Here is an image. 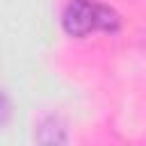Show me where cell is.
Returning a JSON list of instances; mask_svg holds the SVG:
<instances>
[{
	"instance_id": "obj_1",
	"label": "cell",
	"mask_w": 146,
	"mask_h": 146,
	"mask_svg": "<svg viewBox=\"0 0 146 146\" xmlns=\"http://www.w3.org/2000/svg\"><path fill=\"white\" fill-rule=\"evenodd\" d=\"M62 27L75 39L89 36L94 32L114 34L121 30V14L98 0H68L62 11Z\"/></svg>"
},
{
	"instance_id": "obj_3",
	"label": "cell",
	"mask_w": 146,
	"mask_h": 146,
	"mask_svg": "<svg viewBox=\"0 0 146 146\" xmlns=\"http://www.w3.org/2000/svg\"><path fill=\"white\" fill-rule=\"evenodd\" d=\"M7 119H9V100H7V96L0 91V125H5Z\"/></svg>"
},
{
	"instance_id": "obj_2",
	"label": "cell",
	"mask_w": 146,
	"mask_h": 146,
	"mask_svg": "<svg viewBox=\"0 0 146 146\" xmlns=\"http://www.w3.org/2000/svg\"><path fill=\"white\" fill-rule=\"evenodd\" d=\"M43 132H50V135H46L41 141L43 144H64L68 137H66V128H64V123L57 119V116H48V119H43L41 121V125H39V135H43ZM36 135V137H39Z\"/></svg>"
}]
</instances>
